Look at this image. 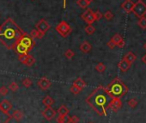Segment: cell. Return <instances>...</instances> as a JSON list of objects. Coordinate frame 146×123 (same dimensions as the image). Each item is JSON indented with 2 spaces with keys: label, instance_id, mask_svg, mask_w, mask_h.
Masks as SVG:
<instances>
[{
  "label": "cell",
  "instance_id": "obj_48",
  "mask_svg": "<svg viewBox=\"0 0 146 123\" xmlns=\"http://www.w3.org/2000/svg\"><path fill=\"white\" fill-rule=\"evenodd\" d=\"M32 1H34V0H32Z\"/></svg>",
  "mask_w": 146,
  "mask_h": 123
},
{
  "label": "cell",
  "instance_id": "obj_7",
  "mask_svg": "<svg viewBox=\"0 0 146 123\" xmlns=\"http://www.w3.org/2000/svg\"><path fill=\"white\" fill-rule=\"evenodd\" d=\"M121 107H122V102H121L120 98H118V97L111 98V100L108 102V103L107 105V108L111 109L113 112H117Z\"/></svg>",
  "mask_w": 146,
  "mask_h": 123
},
{
  "label": "cell",
  "instance_id": "obj_25",
  "mask_svg": "<svg viewBox=\"0 0 146 123\" xmlns=\"http://www.w3.org/2000/svg\"><path fill=\"white\" fill-rule=\"evenodd\" d=\"M75 55V53L73 52V50L71 49H67L65 52H64V56L67 59H71Z\"/></svg>",
  "mask_w": 146,
  "mask_h": 123
},
{
  "label": "cell",
  "instance_id": "obj_12",
  "mask_svg": "<svg viewBox=\"0 0 146 123\" xmlns=\"http://www.w3.org/2000/svg\"><path fill=\"white\" fill-rule=\"evenodd\" d=\"M37 84H38V86H39V88H40V90H48V89L51 87L52 83H51V81H50L49 79H47L46 78L44 77V78H40V79L38 80Z\"/></svg>",
  "mask_w": 146,
  "mask_h": 123
},
{
  "label": "cell",
  "instance_id": "obj_27",
  "mask_svg": "<svg viewBox=\"0 0 146 123\" xmlns=\"http://www.w3.org/2000/svg\"><path fill=\"white\" fill-rule=\"evenodd\" d=\"M107 69V67H106V66L103 64V63H98L96 66V70L98 72H105V70Z\"/></svg>",
  "mask_w": 146,
  "mask_h": 123
},
{
  "label": "cell",
  "instance_id": "obj_8",
  "mask_svg": "<svg viewBox=\"0 0 146 123\" xmlns=\"http://www.w3.org/2000/svg\"><path fill=\"white\" fill-rule=\"evenodd\" d=\"M81 18L88 24H92L94 22H96L94 17V12L91 9H87L86 11H84L81 15Z\"/></svg>",
  "mask_w": 146,
  "mask_h": 123
},
{
  "label": "cell",
  "instance_id": "obj_32",
  "mask_svg": "<svg viewBox=\"0 0 146 123\" xmlns=\"http://www.w3.org/2000/svg\"><path fill=\"white\" fill-rule=\"evenodd\" d=\"M127 104H128V106H129L130 108H134L137 105V101L135 98H131V99H130V100L127 102Z\"/></svg>",
  "mask_w": 146,
  "mask_h": 123
},
{
  "label": "cell",
  "instance_id": "obj_36",
  "mask_svg": "<svg viewBox=\"0 0 146 123\" xmlns=\"http://www.w3.org/2000/svg\"><path fill=\"white\" fill-rule=\"evenodd\" d=\"M7 94H8V88H6L5 86L0 87V95H1V96H6Z\"/></svg>",
  "mask_w": 146,
  "mask_h": 123
},
{
  "label": "cell",
  "instance_id": "obj_44",
  "mask_svg": "<svg viewBox=\"0 0 146 123\" xmlns=\"http://www.w3.org/2000/svg\"><path fill=\"white\" fill-rule=\"evenodd\" d=\"M63 7H64V9L66 7V0H64V4H63Z\"/></svg>",
  "mask_w": 146,
  "mask_h": 123
},
{
  "label": "cell",
  "instance_id": "obj_16",
  "mask_svg": "<svg viewBox=\"0 0 146 123\" xmlns=\"http://www.w3.org/2000/svg\"><path fill=\"white\" fill-rule=\"evenodd\" d=\"M14 50H15V51H16V53H18V54H26V53H29L28 49H27V48L23 45V44H21L20 42H18V43L16 45V47H15Z\"/></svg>",
  "mask_w": 146,
  "mask_h": 123
},
{
  "label": "cell",
  "instance_id": "obj_34",
  "mask_svg": "<svg viewBox=\"0 0 146 123\" xmlns=\"http://www.w3.org/2000/svg\"><path fill=\"white\" fill-rule=\"evenodd\" d=\"M103 17V15L101 13L100 11H96V12H94V17L96 21H99L100 19H102V17Z\"/></svg>",
  "mask_w": 146,
  "mask_h": 123
},
{
  "label": "cell",
  "instance_id": "obj_2",
  "mask_svg": "<svg viewBox=\"0 0 146 123\" xmlns=\"http://www.w3.org/2000/svg\"><path fill=\"white\" fill-rule=\"evenodd\" d=\"M109 96L106 88L100 85L88 96L86 102L100 115H107L106 108L108 103Z\"/></svg>",
  "mask_w": 146,
  "mask_h": 123
},
{
  "label": "cell",
  "instance_id": "obj_5",
  "mask_svg": "<svg viewBox=\"0 0 146 123\" xmlns=\"http://www.w3.org/2000/svg\"><path fill=\"white\" fill-rule=\"evenodd\" d=\"M55 30L62 36L63 38H66L72 31L71 27L64 21H61L55 28Z\"/></svg>",
  "mask_w": 146,
  "mask_h": 123
},
{
  "label": "cell",
  "instance_id": "obj_17",
  "mask_svg": "<svg viewBox=\"0 0 146 123\" xmlns=\"http://www.w3.org/2000/svg\"><path fill=\"white\" fill-rule=\"evenodd\" d=\"M125 61H127L128 63H130L131 65L135 62V60L137 59V56L132 53V52H128L123 58Z\"/></svg>",
  "mask_w": 146,
  "mask_h": 123
},
{
  "label": "cell",
  "instance_id": "obj_43",
  "mask_svg": "<svg viewBox=\"0 0 146 123\" xmlns=\"http://www.w3.org/2000/svg\"><path fill=\"white\" fill-rule=\"evenodd\" d=\"M142 61H143V63L146 65V54H145V55H144V56L142 58Z\"/></svg>",
  "mask_w": 146,
  "mask_h": 123
},
{
  "label": "cell",
  "instance_id": "obj_41",
  "mask_svg": "<svg viewBox=\"0 0 146 123\" xmlns=\"http://www.w3.org/2000/svg\"><path fill=\"white\" fill-rule=\"evenodd\" d=\"M125 41H124V39H122V40L117 44V47H119V48H123V47H125Z\"/></svg>",
  "mask_w": 146,
  "mask_h": 123
},
{
  "label": "cell",
  "instance_id": "obj_39",
  "mask_svg": "<svg viewBox=\"0 0 146 123\" xmlns=\"http://www.w3.org/2000/svg\"><path fill=\"white\" fill-rule=\"evenodd\" d=\"M107 46H108L110 49H113V48L116 47V45L114 44V42H113L112 40H110V41L107 43Z\"/></svg>",
  "mask_w": 146,
  "mask_h": 123
},
{
  "label": "cell",
  "instance_id": "obj_10",
  "mask_svg": "<svg viewBox=\"0 0 146 123\" xmlns=\"http://www.w3.org/2000/svg\"><path fill=\"white\" fill-rule=\"evenodd\" d=\"M12 108V104L11 103L10 101L5 99L0 102V111L5 114H8L9 116V112Z\"/></svg>",
  "mask_w": 146,
  "mask_h": 123
},
{
  "label": "cell",
  "instance_id": "obj_23",
  "mask_svg": "<svg viewBox=\"0 0 146 123\" xmlns=\"http://www.w3.org/2000/svg\"><path fill=\"white\" fill-rule=\"evenodd\" d=\"M69 108L65 106V105H61L58 109V113L60 114V115H66L69 114Z\"/></svg>",
  "mask_w": 146,
  "mask_h": 123
},
{
  "label": "cell",
  "instance_id": "obj_45",
  "mask_svg": "<svg viewBox=\"0 0 146 123\" xmlns=\"http://www.w3.org/2000/svg\"><path fill=\"white\" fill-rule=\"evenodd\" d=\"M93 1H94V0H86V2H87V3H88L89 5H90V3H92Z\"/></svg>",
  "mask_w": 146,
  "mask_h": 123
},
{
  "label": "cell",
  "instance_id": "obj_4",
  "mask_svg": "<svg viewBox=\"0 0 146 123\" xmlns=\"http://www.w3.org/2000/svg\"><path fill=\"white\" fill-rule=\"evenodd\" d=\"M131 12H133V14L138 18L145 17V15H146V4L143 1H142V0H138L136 4H134V6H133Z\"/></svg>",
  "mask_w": 146,
  "mask_h": 123
},
{
  "label": "cell",
  "instance_id": "obj_9",
  "mask_svg": "<svg viewBox=\"0 0 146 123\" xmlns=\"http://www.w3.org/2000/svg\"><path fill=\"white\" fill-rule=\"evenodd\" d=\"M57 114V111L52 107H46V108L41 112V114L46 120H52Z\"/></svg>",
  "mask_w": 146,
  "mask_h": 123
},
{
  "label": "cell",
  "instance_id": "obj_14",
  "mask_svg": "<svg viewBox=\"0 0 146 123\" xmlns=\"http://www.w3.org/2000/svg\"><path fill=\"white\" fill-rule=\"evenodd\" d=\"M118 67H119V71H120L121 72H127V71L130 69L131 64L128 63L127 61H125V60L123 59H121V60L119 61V62Z\"/></svg>",
  "mask_w": 146,
  "mask_h": 123
},
{
  "label": "cell",
  "instance_id": "obj_6",
  "mask_svg": "<svg viewBox=\"0 0 146 123\" xmlns=\"http://www.w3.org/2000/svg\"><path fill=\"white\" fill-rule=\"evenodd\" d=\"M19 42L21 44H23L27 49L28 51H31L33 49V47H35V39H33L28 33H25L19 40Z\"/></svg>",
  "mask_w": 146,
  "mask_h": 123
},
{
  "label": "cell",
  "instance_id": "obj_33",
  "mask_svg": "<svg viewBox=\"0 0 146 123\" xmlns=\"http://www.w3.org/2000/svg\"><path fill=\"white\" fill-rule=\"evenodd\" d=\"M122 39H123V38H122V37H121V36L119 35V34H116V35H114L113 36V38H112L111 40H112V41L114 42V44L117 46V44H118V43H119V41L122 40Z\"/></svg>",
  "mask_w": 146,
  "mask_h": 123
},
{
  "label": "cell",
  "instance_id": "obj_22",
  "mask_svg": "<svg viewBox=\"0 0 146 123\" xmlns=\"http://www.w3.org/2000/svg\"><path fill=\"white\" fill-rule=\"evenodd\" d=\"M12 118H14L17 121H20L22 119H23V114L22 113V111H20L19 109H17V110H15L14 112H13V114H12Z\"/></svg>",
  "mask_w": 146,
  "mask_h": 123
},
{
  "label": "cell",
  "instance_id": "obj_20",
  "mask_svg": "<svg viewBox=\"0 0 146 123\" xmlns=\"http://www.w3.org/2000/svg\"><path fill=\"white\" fill-rule=\"evenodd\" d=\"M35 63V59L33 56L28 54V57H27L26 60L24 61L23 65H25V66H32Z\"/></svg>",
  "mask_w": 146,
  "mask_h": 123
},
{
  "label": "cell",
  "instance_id": "obj_35",
  "mask_svg": "<svg viewBox=\"0 0 146 123\" xmlns=\"http://www.w3.org/2000/svg\"><path fill=\"white\" fill-rule=\"evenodd\" d=\"M104 17H105L108 21H109V20H111V19L113 17V14L110 11H106V12L104 13Z\"/></svg>",
  "mask_w": 146,
  "mask_h": 123
},
{
  "label": "cell",
  "instance_id": "obj_15",
  "mask_svg": "<svg viewBox=\"0 0 146 123\" xmlns=\"http://www.w3.org/2000/svg\"><path fill=\"white\" fill-rule=\"evenodd\" d=\"M91 48H92V46L87 41H84V42H82L79 47L80 51L84 53H88L89 52H90Z\"/></svg>",
  "mask_w": 146,
  "mask_h": 123
},
{
  "label": "cell",
  "instance_id": "obj_11",
  "mask_svg": "<svg viewBox=\"0 0 146 123\" xmlns=\"http://www.w3.org/2000/svg\"><path fill=\"white\" fill-rule=\"evenodd\" d=\"M35 28L38 31L45 34L49 29H50V25L47 23V22L45 19H40L36 24H35Z\"/></svg>",
  "mask_w": 146,
  "mask_h": 123
},
{
  "label": "cell",
  "instance_id": "obj_29",
  "mask_svg": "<svg viewBox=\"0 0 146 123\" xmlns=\"http://www.w3.org/2000/svg\"><path fill=\"white\" fill-rule=\"evenodd\" d=\"M77 5L80 8H82V9H85V8H87L89 6V4L86 2V0H78V1H77Z\"/></svg>",
  "mask_w": 146,
  "mask_h": 123
},
{
  "label": "cell",
  "instance_id": "obj_18",
  "mask_svg": "<svg viewBox=\"0 0 146 123\" xmlns=\"http://www.w3.org/2000/svg\"><path fill=\"white\" fill-rule=\"evenodd\" d=\"M44 35H45V34H43V33L38 31L36 29H32L31 32L29 33V35H30L33 39H41V38L44 36Z\"/></svg>",
  "mask_w": 146,
  "mask_h": 123
},
{
  "label": "cell",
  "instance_id": "obj_3",
  "mask_svg": "<svg viewBox=\"0 0 146 123\" xmlns=\"http://www.w3.org/2000/svg\"><path fill=\"white\" fill-rule=\"evenodd\" d=\"M106 90L110 98H120L127 93L128 88L119 78H115L108 87H106Z\"/></svg>",
  "mask_w": 146,
  "mask_h": 123
},
{
  "label": "cell",
  "instance_id": "obj_46",
  "mask_svg": "<svg viewBox=\"0 0 146 123\" xmlns=\"http://www.w3.org/2000/svg\"><path fill=\"white\" fill-rule=\"evenodd\" d=\"M143 48L146 50V43H144V45H143Z\"/></svg>",
  "mask_w": 146,
  "mask_h": 123
},
{
  "label": "cell",
  "instance_id": "obj_24",
  "mask_svg": "<svg viewBox=\"0 0 146 123\" xmlns=\"http://www.w3.org/2000/svg\"><path fill=\"white\" fill-rule=\"evenodd\" d=\"M85 32H86V34H88V35H93L94 33H95V31H96V29H95V27L92 25V24H88L86 27H85Z\"/></svg>",
  "mask_w": 146,
  "mask_h": 123
},
{
  "label": "cell",
  "instance_id": "obj_28",
  "mask_svg": "<svg viewBox=\"0 0 146 123\" xmlns=\"http://www.w3.org/2000/svg\"><path fill=\"white\" fill-rule=\"evenodd\" d=\"M22 83H23V85L24 87H26V88H29V87L33 84L32 80H31L30 78H25L22 81Z\"/></svg>",
  "mask_w": 146,
  "mask_h": 123
},
{
  "label": "cell",
  "instance_id": "obj_21",
  "mask_svg": "<svg viewBox=\"0 0 146 123\" xmlns=\"http://www.w3.org/2000/svg\"><path fill=\"white\" fill-rule=\"evenodd\" d=\"M73 84H75L76 86H78V87L80 88L81 90H83V89L86 86V83H85L81 78H78L74 82H73Z\"/></svg>",
  "mask_w": 146,
  "mask_h": 123
},
{
  "label": "cell",
  "instance_id": "obj_42",
  "mask_svg": "<svg viewBox=\"0 0 146 123\" xmlns=\"http://www.w3.org/2000/svg\"><path fill=\"white\" fill-rule=\"evenodd\" d=\"M63 123H70V116L68 114L64 115V120Z\"/></svg>",
  "mask_w": 146,
  "mask_h": 123
},
{
  "label": "cell",
  "instance_id": "obj_30",
  "mask_svg": "<svg viewBox=\"0 0 146 123\" xmlns=\"http://www.w3.org/2000/svg\"><path fill=\"white\" fill-rule=\"evenodd\" d=\"M70 90L71 91V93L75 94V95H78V94H79V93L82 91V90H81L80 88H78V86H76L75 84H72V85H71Z\"/></svg>",
  "mask_w": 146,
  "mask_h": 123
},
{
  "label": "cell",
  "instance_id": "obj_13",
  "mask_svg": "<svg viewBox=\"0 0 146 123\" xmlns=\"http://www.w3.org/2000/svg\"><path fill=\"white\" fill-rule=\"evenodd\" d=\"M134 4L131 0H125V2H123V4L121 5V8L126 12V13H131L132 11Z\"/></svg>",
  "mask_w": 146,
  "mask_h": 123
},
{
  "label": "cell",
  "instance_id": "obj_38",
  "mask_svg": "<svg viewBox=\"0 0 146 123\" xmlns=\"http://www.w3.org/2000/svg\"><path fill=\"white\" fill-rule=\"evenodd\" d=\"M80 118L77 115H73L70 116V123H79Z\"/></svg>",
  "mask_w": 146,
  "mask_h": 123
},
{
  "label": "cell",
  "instance_id": "obj_1",
  "mask_svg": "<svg viewBox=\"0 0 146 123\" xmlns=\"http://www.w3.org/2000/svg\"><path fill=\"white\" fill-rule=\"evenodd\" d=\"M25 33L12 18L9 17L0 25V42L9 50L14 49Z\"/></svg>",
  "mask_w": 146,
  "mask_h": 123
},
{
  "label": "cell",
  "instance_id": "obj_37",
  "mask_svg": "<svg viewBox=\"0 0 146 123\" xmlns=\"http://www.w3.org/2000/svg\"><path fill=\"white\" fill-rule=\"evenodd\" d=\"M27 57H28V53H26V54H19V56H18V60L20 61V62H21L22 64H23V63H24V61H25L26 59H27Z\"/></svg>",
  "mask_w": 146,
  "mask_h": 123
},
{
  "label": "cell",
  "instance_id": "obj_47",
  "mask_svg": "<svg viewBox=\"0 0 146 123\" xmlns=\"http://www.w3.org/2000/svg\"><path fill=\"white\" fill-rule=\"evenodd\" d=\"M89 123H93V122H89Z\"/></svg>",
  "mask_w": 146,
  "mask_h": 123
},
{
  "label": "cell",
  "instance_id": "obj_26",
  "mask_svg": "<svg viewBox=\"0 0 146 123\" xmlns=\"http://www.w3.org/2000/svg\"><path fill=\"white\" fill-rule=\"evenodd\" d=\"M138 26L143 29H146V17H143L141 18H139V21L137 23Z\"/></svg>",
  "mask_w": 146,
  "mask_h": 123
},
{
  "label": "cell",
  "instance_id": "obj_19",
  "mask_svg": "<svg viewBox=\"0 0 146 123\" xmlns=\"http://www.w3.org/2000/svg\"><path fill=\"white\" fill-rule=\"evenodd\" d=\"M42 103L46 106V107H52L54 104V100L52 99V97H51L50 96H46L44 97V99L42 100Z\"/></svg>",
  "mask_w": 146,
  "mask_h": 123
},
{
  "label": "cell",
  "instance_id": "obj_40",
  "mask_svg": "<svg viewBox=\"0 0 146 123\" xmlns=\"http://www.w3.org/2000/svg\"><path fill=\"white\" fill-rule=\"evenodd\" d=\"M64 115H58L57 117V122L58 123H63L64 122Z\"/></svg>",
  "mask_w": 146,
  "mask_h": 123
},
{
  "label": "cell",
  "instance_id": "obj_31",
  "mask_svg": "<svg viewBox=\"0 0 146 123\" xmlns=\"http://www.w3.org/2000/svg\"><path fill=\"white\" fill-rule=\"evenodd\" d=\"M9 90H11L13 92H16V91H17L19 90V85L16 82H12L9 85Z\"/></svg>",
  "mask_w": 146,
  "mask_h": 123
}]
</instances>
